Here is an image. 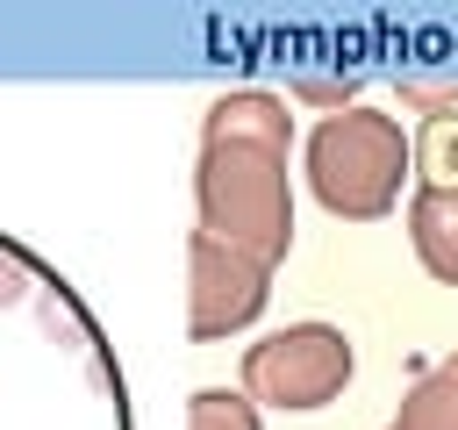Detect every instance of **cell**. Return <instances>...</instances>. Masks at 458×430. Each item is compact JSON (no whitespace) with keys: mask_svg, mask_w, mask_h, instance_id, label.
<instances>
[{"mask_svg":"<svg viewBox=\"0 0 458 430\" xmlns=\"http://www.w3.org/2000/svg\"><path fill=\"white\" fill-rule=\"evenodd\" d=\"M351 373H358V351L336 322H286L243 351V394L279 416L329 408L351 387Z\"/></svg>","mask_w":458,"mask_h":430,"instance_id":"3957f363","label":"cell"},{"mask_svg":"<svg viewBox=\"0 0 458 430\" xmlns=\"http://www.w3.org/2000/svg\"><path fill=\"white\" fill-rule=\"evenodd\" d=\"M394 86H401L408 108H444V100H458V72H444V79H429V72H394Z\"/></svg>","mask_w":458,"mask_h":430,"instance_id":"30bf717a","label":"cell"},{"mask_svg":"<svg viewBox=\"0 0 458 430\" xmlns=\"http://www.w3.org/2000/svg\"><path fill=\"white\" fill-rule=\"evenodd\" d=\"M386 430H458V351L415 373V387L401 394Z\"/></svg>","mask_w":458,"mask_h":430,"instance_id":"52a82bcc","label":"cell"},{"mask_svg":"<svg viewBox=\"0 0 458 430\" xmlns=\"http://www.w3.org/2000/svg\"><path fill=\"white\" fill-rule=\"evenodd\" d=\"M308 194L336 215V222H379L401 208L415 143L386 108H336L308 129Z\"/></svg>","mask_w":458,"mask_h":430,"instance_id":"6da1fadb","label":"cell"},{"mask_svg":"<svg viewBox=\"0 0 458 430\" xmlns=\"http://www.w3.org/2000/svg\"><path fill=\"white\" fill-rule=\"evenodd\" d=\"M186 430H265V416H258V401L236 387H200L193 401H186Z\"/></svg>","mask_w":458,"mask_h":430,"instance_id":"ba28073f","label":"cell"},{"mask_svg":"<svg viewBox=\"0 0 458 430\" xmlns=\"http://www.w3.org/2000/svg\"><path fill=\"white\" fill-rule=\"evenodd\" d=\"M415 158H422L429 186H458V115H429V129H422Z\"/></svg>","mask_w":458,"mask_h":430,"instance_id":"9c48e42d","label":"cell"},{"mask_svg":"<svg viewBox=\"0 0 458 430\" xmlns=\"http://www.w3.org/2000/svg\"><path fill=\"white\" fill-rule=\"evenodd\" d=\"M408 244L429 280L458 287V186H415L408 194Z\"/></svg>","mask_w":458,"mask_h":430,"instance_id":"8992f818","label":"cell"},{"mask_svg":"<svg viewBox=\"0 0 458 430\" xmlns=\"http://www.w3.org/2000/svg\"><path fill=\"white\" fill-rule=\"evenodd\" d=\"M193 208L200 229L265 258L272 272L293 251V186H286V150L272 143H200L193 158Z\"/></svg>","mask_w":458,"mask_h":430,"instance_id":"7a4b0ae2","label":"cell"},{"mask_svg":"<svg viewBox=\"0 0 458 430\" xmlns=\"http://www.w3.org/2000/svg\"><path fill=\"white\" fill-rule=\"evenodd\" d=\"M265 301H272V265L265 258H250V251H236L208 229L186 236V337H200V344L236 337L265 315Z\"/></svg>","mask_w":458,"mask_h":430,"instance_id":"277c9868","label":"cell"},{"mask_svg":"<svg viewBox=\"0 0 458 430\" xmlns=\"http://www.w3.org/2000/svg\"><path fill=\"white\" fill-rule=\"evenodd\" d=\"M293 93H301V100H322V108L336 115V108H358V100H351V93H358V72H344V79L308 72V79H293Z\"/></svg>","mask_w":458,"mask_h":430,"instance_id":"8fae6325","label":"cell"},{"mask_svg":"<svg viewBox=\"0 0 458 430\" xmlns=\"http://www.w3.org/2000/svg\"><path fill=\"white\" fill-rule=\"evenodd\" d=\"M200 143H272V150H286L293 143V115H286L279 93L243 86V93H222L200 115Z\"/></svg>","mask_w":458,"mask_h":430,"instance_id":"5b68a950","label":"cell"}]
</instances>
